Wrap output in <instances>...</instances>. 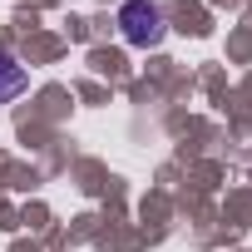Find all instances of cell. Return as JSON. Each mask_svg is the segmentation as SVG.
I'll use <instances>...</instances> for the list:
<instances>
[{"label": "cell", "instance_id": "6da1fadb", "mask_svg": "<svg viewBox=\"0 0 252 252\" xmlns=\"http://www.w3.org/2000/svg\"><path fill=\"white\" fill-rule=\"evenodd\" d=\"M119 30H124V40H129V45L154 50V45L163 40V10L149 5V0H124V10H119Z\"/></svg>", "mask_w": 252, "mask_h": 252}, {"label": "cell", "instance_id": "7a4b0ae2", "mask_svg": "<svg viewBox=\"0 0 252 252\" xmlns=\"http://www.w3.org/2000/svg\"><path fill=\"white\" fill-rule=\"evenodd\" d=\"M25 84H30L25 64H15L10 55H0V99H15V94H20Z\"/></svg>", "mask_w": 252, "mask_h": 252}]
</instances>
